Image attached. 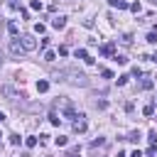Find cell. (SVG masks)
<instances>
[{
	"label": "cell",
	"instance_id": "1f68e13d",
	"mask_svg": "<svg viewBox=\"0 0 157 157\" xmlns=\"http://www.w3.org/2000/svg\"><path fill=\"white\" fill-rule=\"evenodd\" d=\"M0 66H2V54H0Z\"/></svg>",
	"mask_w": 157,
	"mask_h": 157
},
{
	"label": "cell",
	"instance_id": "4316f807",
	"mask_svg": "<svg viewBox=\"0 0 157 157\" xmlns=\"http://www.w3.org/2000/svg\"><path fill=\"white\" fill-rule=\"evenodd\" d=\"M10 142L12 145H20V135H10Z\"/></svg>",
	"mask_w": 157,
	"mask_h": 157
},
{
	"label": "cell",
	"instance_id": "2e32d148",
	"mask_svg": "<svg viewBox=\"0 0 157 157\" xmlns=\"http://www.w3.org/2000/svg\"><path fill=\"white\" fill-rule=\"evenodd\" d=\"M147 140H150V145H155V147H157V132H155V130L147 135Z\"/></svg>",
	"mask_w": 157,
	"mask_h": 157
},
{
	"label": "cell",
	"instance_id": "603a6c76",
	"mask_svg": "<svg viewBox=\"0 0 157 157\" xmlns=\"http://www.w3.org/2000/svg\"><path fill=\"white\" fill-rule=\"evenodd\" d=\"M101 76H103V78H113V71H110V69H103Z\"/></svg>",
	"mask_w": 157,
	"mask_h": 157
},
{
	"label": "cell",
	"instance_id": "e0dca14e",
	"mask_svg": "<svg viewBox=\"0 0 157 157\" xmlns=\"http://www.w3.org/2000/svg\"><path fill=\"white\" fill-rule=\"evenodd\" d=\"M128 7H130L135 15H140V10H142V7H140V2H132V5H128Z\"/></svg>",
	"mask_w": 157,
	"mask_h": 157
},
{
	"label": "cell",
	"instance_id": "30bf717a",
	"mask_svg": "<svg viewBox=\"0 0 157 157\" xmlns=\"http://www.w3.org/2000/svg\"><path fill=\"white\" fill-rule=\"evenodd\" d=\"M0 91H2V93H5L7 98H17V93H15V88H10V86H2Z\"/></svg>",
	"mask_w": 157,
	"mask_h": 157
},
{
	"label": "cell",
	"instance_id": "d4e9b609",
	"mask_svg": "<svg viewBox=\"0 0 157 157\" xmlns=\"http://www.w3.org/2000/svg\"><path fill=\"white\" fill-rule=\"evenodd\" d=\"M125 83H128V76H125V74H123V76H118V86H125Z\"/></svg>",
	"mask_w": 157,
	"mask_h": 157
},
{
	"label": "cell",
	"instance_id": "4dcf8cb0",
	"mask_svg": "<svg viewBox=\"0 0 157 157\" xmlns=\"http://www.w3.org/2000/svg\"><path fill=\"white\" fill-rule=\"evenodd\" d=\"M150 2H152V5H157V0H150Z\"/></svg>",
	"mask_w": 157,
	"mask_h": 157
},
{
	"label": "cell",
	"instance_id": "7c38bea8",
	"mask_svg": "<svg viewBox=\"0 0 157 157\" xmlns=\"http://www.w3.org/2000/svg\"><path fill=\"white\" fill-rule=\"evenodd\" d=\"M54 142H56V147H64V145H66L69 140H66L64 135H59V137H54Z\"/></svg>",
	"mask_w": 157,
	"mask_h": 157
},
{
	"label": "cell",
	"instance_id": "d6986e66",
	"mask_svg": "<svg viewBox=\"0 0 157 157\" xmlns=\"http://www.w3.org/2000/svg\"><path fill=\"white\" fill-rule=\"evenodd\" d=\"M125 140H130V142H137V140H140V132H130Z\"/></svg>",
	"mask_w": 157,
	"mask_h": 157
},
{
	"label": "cell",
	"instance_id": "ffe728a7",
	"mask_svg": "<svg viewBox=\"0 0 157 157\" xmlns=\"http://www.w3.org/2000/svg\"><path fill=\"white\" fill-rule=\"evenodd\" d=\"M29 7H32V10H42V2H39V0H32Z\"/></svg>",
	"mask_w": 157,
	"mask_h": 157
},
{
	"label": "cell",
	"instance_id": "5bb4252c",
	"mask_svg": "<svg viewBox=\"0 0 157 157\" xmlns=\"http://www.w3.org/2000/svg\"><path fill=\"white\" fill-rule=\"evenodd\" d=\"M140 86H142V88H152V78H150V76H145V78H142V83H140Z\"/></svg>",
	"mask_w": 157,
	"mask_h": 157
},
{
	"label": "cell",
	"instance_id": "3957f363",
	"mask_svg": "<svg viewBox=\"0 0 157 157\" xmlns=\"http://www.w3.org/2000/svg\"><path fill=\"white\" fill-rule=\"evenodd\" d=\"M10 52H12V54H22V52H25V49H22V42H20V37L10 39Z\"/></svg>",
	"mask_w": 157,
	"mask_h": 157
},
{
	"label": "cell",
	"instance_id": "ba28073f",
	"mask_svg": "<svg viewBox=\"0 0 157 157\" xmlns=\"http://www.w3.org/2000/svg\"><path fill=\"white\" fill-rule=\"evenodd\" d=\"M7 32H10L12 37H17V34H20V27H17V22H7Z\"/></svg>",
	"mask_w": 157,
	"mask_h": 157
},
{
	"label": "cell",
	"instance_id": "ac0fdd59",
	"mask_svg": "<svg viewBox=\"0 0 157 157\" xmlns=\"http://www.w3.org/2000/svg\"><path fill=\"white\" fill-rule=\"evenodd\" d=\"M49 123H52V125H59L61 118H56V113H52V115H49Z\"/></svg>",
	"mask_w": 157,
	"mask_h": 157
},
{
	"label": "cell",
	"instance_id": "6da1fadb",
	"mask_svg": "<svg viewBox=\"0 0 157 157\" xmlns=\"http://www.w3.org/2000/svg\"><path fill=\"white\" fill-rule=\"evenodd\" d=\"M20 42H22V49H25V52L37 49V39H34L32 34H22V37H20Z\"/></svg>",
	"mask_w": 157,
	"mask_h": 157
},
{
	"label": "cell",
	"instance_id": "f1b7e54d",
	"mask_svg": "<svg viewBox=\"0 0 157 157\" xmlns=\"http://www.w3.org/2000/svg\"><path fill=\"white\" fill-rule=\"evenodd\" d=\"M10 5H12V7H17V5H20V0H10Z\"/></svg>",
	"mask_w": 157,
	"mask_h": 157
},
{
	"label": "cell",
	"instance_id": "7402d4cb",
	"mask_svg": "<svg viewBox=\"0 0 157 157\" xmlns=\"http://www.w3.org/2000/svg\"><path fill=\"white\" fill-rule=\"evenodd\" d=\"M113 59H115V61H118V64H128V59H125V56H123V54H115V56H113Z\"/></svg>",
	"mask_w": 157,
	"mask_h": 157
},
{
	"label": "cell",
	"instance_id": "44dd1931",
	"mask_svg": "<svg viewBox=\"0 0 157 157\" xmlns=\"http://www.w3.org/2000/svg\"><path fill=\"white\" fill-rule=\"evenodd\" d=\"M44 59H47V61H54L56 54H54V52H44Z\"/></svg>",
	"mask_w": 157,
	"mask_h": 157
},
{
	"label": "cell",
	"instance_id": "d6a6232c",
	"mask_svg": "<svg viewBox=\"0 0 157 157\" xmlns=\"http://www.w3.org/2000/svg\"><path fill=\"white\" fill-rule=\"evenodd\" d=\"M2 118H5V115H2V113H0V120H2Z\"/></svg>",
	"mask_w": 157,
	"mask_h": 157
},
{
	"label": "cell",
	"instance_id": "52a82bcc",
	"mask_svg": "<svg viewBox=\"0 0 157 157\" xmlns=\"http://www.w3.org/2000/svg\"><path fill=\"white\" fill-rule=\"evenodd\" d=\"M101 54L103 56H115V47L113 44H105V47H101Z\"/></svg>",
	"mask_w": 157,
	"mask_h": 157
},
{
	"label": "cell",
	"instance_id": "cb8c5ba5",
	"mask_svg": "<svg viewBox=\"0 0 157 157\" xmlns=\"http://www.w3.org/2000/svg\"><path fill=\"white\" fill-rule=\"evenodd\" d=\"M147 42L155 44V42H157V32H150V34H147Z\"/></svg>",
	"mask_w": 157,
	"mask_h": 157
},
{
	"label": "cell",
	"instance_id": "7a4b0ae2",
	"mask_svg": "<svg viewBox=\"0 0 157 157\" xmlns=\"http://www.w3.org/2000/svg\"><path fill=\"white\" fill-rule=\"evenodd\" d=\"M74 132H86V115H76V120H74Z\"/></svg>",
	"mask_w": 157,
	"mask_h": 157
},
{
	"label": "cell",
	"instance_id": "9c48e42d",
	"mask_svg": "<svg viewBox=\"0 0 157 157\" xmlns=\"http://www.w3.org/2000/svg\"><path fill=\"white\" fill-rule=\"evenodd\" d=\"M37 91H39V93L49 91V81H44V78H42V81H37Z\"/></svg>",
	"mask_w": 157,
	"mask_h": 157
},
{
	"label": "cell",
	"instance_id": "836d02e7",
	"mask_svg": "<svg viewBox=\"0 0 157 157\" xmlns=\"http://www.w3.org/2000/svg\"><path fill=\"white\" fill-rule=\"evenodd\" d=\"M0 137H2V135H0Z\"/></svg>",
	"mask_w": 157,
	"mask_h": 157
},
{
	"label": "cell",
	"instance_id": "484cf974",
	"mask_svg": "<svg viewBox=\"0 0 157 157\" xmlns=\"http://www.w3.org/2000/svg\"><path fill=\"white\" fill-rule=\"evenodd\" d=\"M34 32H39V34H42V32H44V25H42V22H37V25H34Z\"/></svg>",
	"mask_w": 157,
	"mask_h": 157
},
{
	"label": "cell",
	"instance_id": "f546056e",
	"mask_svg": "<svg viewBox=\"0 0 157 157\" xmlns=\"http://www.w3.org/2000/svg\"><path fill=\"white\" fill-rule=\"evenodd\" d=\"M150 61H157V52H155V54H152V56H150Z\"/></svg>",
	"mask_w": 157,
	"mask_h": 157
},
{
	"label": "cell",
	"instance_id": "9a60e30c",
	"mask_svg": "<svg viewBox=\"0 0 157 157\" xmlns=\"http://www.w3.org/2000/svg\"><path fill=\"white\" fill-rule=\"evenodd\" d=\"M25 145H27L29 150H32V147H37V137H27V140H25Z\"/></svg>",
	"mask_w": 157,
	"mask_h": 157
},
{
	"label": "cell",
	"instance_id": "4fadbf2b",
	"mask_svg": "<svg viewBox=\"0 0 157 157\" xmlns=\"http://www.w3.org/2000/svg\"><path fill=\"white\" fill-rule=\"evenodd\" d=\"M120 42H123L125 47H130V44H132V37H130V34H123V37H120Z\"/></svg>",
	"mask_w": 157,
	"mask_h": 157
},
{
	"label": "cell",
	"instance_id": "277c9868",
	"mask_svg": "<svg viewBox=\"0 0 157 157\" xmlns=\"http://www.w3.org/2000/svg\"><path fill=\"white\" fill-rule=\"evenodd\" d=\"M69 76H71V78H69L71 83H78V86H86V76H83V74H76V71H69Z\"/></svg>",
	"mask_w": 157,
	"mask_h": 157
},
{
	"label": "cell",
	"instance_id": "8992f818",
	"mask_svg": "<svg viewBox=\"0 0 157 157\" xmlns=\"http://www.w3.org/2000/svg\"><path fill=\"white\" fill-rule=\"evenodd\" d=\"M110 7H118V10H128V0H108Z\"/></svg>",
	"mask_w": 157,
	"mask_h": 157
},
{
	"label": "cell",
	"instance_id": "5b68a950",
	"mask_svg": "<svg viewBox=\"0 0 157 157\" xmlns=\"http://www.w3.org/2000/svg\"><path fill=\"white\" fill-rule=\"evenodd\" d=\"M52 27H54V29H64V27H66V17H64V15L54 17V20H52Z\"/></svg>",
	"mask_w": 157,
	"mask_h": 157
},
{
	"label": "cell",
	"instance_id": "83f0119b",
	"mask_svg": "<svg viewBox=\"0 0 157 157\" xmlns=\"http://www.w3.org/2000/svg\"><path fill=\"white\" fill-rule=\"evenodd\" d=\"M155 152H157V147H155V145H150V147H147V157H152Z\"/></svg>",
	"mask_w": 157,
	"mask_h": 157
},
{
	"label": "cell",
	"instance_id": "8fae6325",
	"mask_svg": "<svg viewBox=\"0 0 157 157\" xmlns=\"http://www.w3.org/2000/svg\"><path fill=\"white\" fill-rule=\"evenodd\" d=\"M142 115H147V118H152V115H155V105H152V103H147V105L142 108Z\"/></svg>",
	"mask_w": 157,
	"mask_h": 157
}]
</instances>
